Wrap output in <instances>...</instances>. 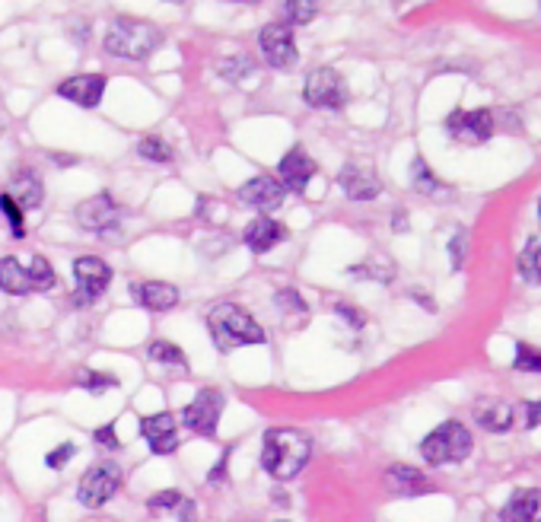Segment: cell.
<instances>
[{
    "instance_id": "obj_18",
    "label": "cell",
    "mask_w": 541,
    "mask_h": 522,
    "mask_svg": "<svg viewBox=\"0 0 541 522\" xmlns=\"http://www.w3.org/2000/svg\"><path fill=\"white\" fill-rule=\"evenodd\" d=\"M471 414H475L478 427L487 433H506L513 427V408L500 402V398H478Z\"/></svg>"
},
{
    "instance_id": "obj_13",
    "label": "cell",
    "mask_w": 541,
    "mask_h": 522,
    "mask_svg": "<svg viewBox=\"0 0 541 522\" xmlns=\"http://www.w3.org/2000/svg\"><path fill=\"white\" fill-rule=\"evenodd\" d=\"M236 198L242 204L255 207V211H274V207L284 204L287 188L281 185V179H274V176H255L236 191Z\"/></svg>"
},
{
    "instance_id": "obj_42",
    "label": "cell",
    "mask_w": 541,
    "mask_h": 522,
    "mask_svg": "<svg viewBox=\"0 0 541 522\" xmlns=\"http://www.w3.org/2000/svg\"><path fill=\"white\" fill-rule=\"evenodd\" d=\"M274 503H284V507H287V503H290V497H287L284 491H274Z\"/></svg>"
},
{
    "instance_id": "obj_15",
    "label": "cell",
    "mask_w": 541,
    "mask_h": 522,
    "mask_svg": "<svg viewBox=\"0 0 541 522\" xmlns=\"http://www.w3.org/2000/svg\"><path fill=\"white\" fill-rule=\"evenodd\" d=\"M102 93H106V77L102 74H77V77H67L58 86V96H64L67 102L83 109H96Z\"/></svg>"
},
{
    "instance_id": "obj_4",
    "label": "cell",
    "mask_w": 541,
    "mask_h": 522,
    "mask_svg": "<svg viewBox=\"0 0 541 522\" xmlns=\"http://www.w3.org/2000/svg\"><path fill=\"white\" fill-rule=\"evenodd\" d=\"M421 456L430 465H452L465 462L471 456V433L459 421H446L436 430H430L421 443Z\"/></svg>"
},
{
    "instance_id": "obj_34",
    "label": "cell",
    "mask_w": 541,
    "mask_h": 522,
    "mask_svg": "<svg viewBox=\"0 0 541 522\" xmlns=\"http://www.w3.org/2000/svg\"><path fill=\"white\" fill-rule=\"evenodd\" d=\"M0 214L7 217V223H10L13 236L20 239V236H23V207L16 204V201L7 195V191H4V195H0Z\"/></svg>"
},
{
    "instance_id": "obj_44",
    "label": "cell",
    "mask_w": 541,
    "mask_h": 522,
    "mask_svg": "<svg viewBox=\"0 0 541 522\" xmlns=\"http://www.w3.org/2000/svg\"><path fill=\"white\" fill-rule=\"evenodd\" d=\"M538 220H541V198H538Z\"/></svg>"
},
{
    "instance_id": "obj_29",
    "label": "cell",
    "mask_w": 541,
    "mask_h": 522,
    "mask_svg": "<svg viewBox=\"0 0 541 522\" xmlns=\"http://www.w3.org/2000/svg\"><path fill=\"white\" fill-rule=\"evenodd\" d=\"M137 153H141L144 160H150V163H160V166L172 163V147L163 141V137H144V141L137 144Z\"/></svg>"
},
{
    "instance_id": "obj_33",
    "label": "cell",
    "mask_w": 541,
    "mask_h": 522,
    "mask_svg": "<svg viewBox=\"0 0 541 522\" xmlns=\"http://www.w3.org/2000/svg\"><path fill=\"white\" fill-rule=\"evenodd\" d=\"M255 71V61L246 58V55H236V58H226L220 61V74L226 80H242V77H249Z\"/></svg>"
},
{
    "instance_id": "obj_40",
    "label": "cell",
    "mask_w": 541,
    "mask_h": 522,
    "mask_svg": "<svg viewBox=\"0 0 541 522\" xmlns=\"http://www.w3.org/2000/svg\"><path fill=\"white\" fill-rule=\"evenodd\" d=\"M541 424V402L526 405V427H538Z\"/></svg>"
},
{
    "instance_id": "obj_5",
    "label": "cell",
    "mask_w": 541,
    "mask_h": 522,
    "mask_svg": "<svg viewBox=\"0 0 541 522\" xmlns=\"http://www.w3.org/2000/svg\"><path fill=\"white\" fill-rule=\"evenodd\" d=\"M121 491V465L118 462H96L77 481V500L83 507L99 510Z\"/></svg>"
},
{
    "instance_id": "obj_17",
    "label": "cell",
    "mask_w": 541,
    "mask_h": 522,
    "mask_svg": "<svg viewBox=\"0 0 541 522\" xmlns=\"http://www.w3.org/2000/svg\"><path fill=\"white\" fill-rule=\"evenodd\" d=\"M242 239H246V246L258 255H265L271 252L277 242H284L287 239V226L281 220H274V217H255L249 226H246V233H242Z\"/></svg>"
},
{
    "instance_id": "obj_12",
    "label": "cell",
    "mask_w": 541,
    "mask_h": 522,
    "mask_svg": "<svg viewBox=\"0 0 541 522\" xmlns=\"http://www.w3.org/2000/svg\"><path fill=\"white\" fill-rule=\"evenodd\" d=\"M141 437L156 456H169V452L179 449V417L172 411L150 414L141 421Z\"/></svg>"
},
{
    "instance_id": "obj_21",
    "label": "cell",
    "mask_w": 541,
    "mask_h": 522,
    "mask_svg": "<svg viewBox=\"0 0 541 522\" xmlns=\"http://www.w3.org/2000/svg\"><path fill=\"white\" fill-rule=\"evenodd\" d=\"M503 522H541V491L532 487V491H516L510 497V503L500 510Z\"/></svg>"
},
{
    "instance_id": "obj_14",
    "label": "cell",
    "mask_w": 541,
    "mask_h": 522,
    "mask_svg": "<svg viewBox=\"0 0 541 522\" xmlns=\"http://www.w3.org/2000/svg\"><path fill=\"white\" fill-rule=\"evenodd\" d=\"M277 172H281V185H284V188H290V191H306L309 179L316 176L319 166H316V160H312V156H309L303 147H290V150L284 153V160L277 163Z\"/></svg>"
},
{
    "instance_id": "obj_28",
    "label": "cell",
    "mask_w": 541,
    "mask_h": 522,
    "mask_svg": "<svg viewBox=\"0 0 541 522\" xmlns=\"http://www.w3.org/2000/svg\"><path fill=\"white\" fill-rule=\"evenodd\" d=\"M29 277H32V284H36V290H39V293L58 284L55 268H51L42 255H32V258H29Z\"/></svg>"
},
{
    "instance_id": "obj_24",
    "label": "cell",
    "mask_w": 541,
    "mask_h": 522,
    "mask_svg": "<svg viewBox=\"0 0 541 522\" xmlns=\"http://www.w3.org/2000/svg\"><path fill=\"white\" fill-rule=\"evenodd\" d=\"M147 357L156 363V367H172V370H182V373H185V367H188L185 351H182L179 344H172V341H153V344L147 347Z\"/></svg>"
},
{
    "instance_id": "obj_30",
    "label": "cell",
    "mask_w": 541,
    "mask_h": 522,
    "mask_svg": "<svg viewBox=\"0 0 541 522\" xmlns=\"http://www.w3.org/2000/svg\"><path fill=\"white\" fill-rule=\"evenodd\" d=\"M411 182H414V188H417V191H424V195H436V191L443 188V182L433 176L430 166L421 160V156H417L414 166H411Z\"/></svg>"
},
{
    "instance_id": "obj_20",
    "label": "cell",
    "mask_w": 541,
    "mask_h": 522,
    "mask_svg": "<svg viewBox=\"0 0 541 522\" xmlns=\"http://www.w3.org/2000/svg\"><path fill=\"white\" fill-rule=\"evenodd\" d=\"M0 290L10 293V297H29V293H39L36 284H32L29 268L20 265V258H0Z\"/></svg>"
},
{
    "instance_id": "obj_25",
    "label": "cell",
    "mask_w": 541,
    "mask_h": 522,
    "mask_svg": "<svg viewBox=\"0 0 541 522\" xmlns=\"http://www.w3.org/2000/svg\"><path fill=\"white\" fill-rule=\"evenodd\" d=\"M519 274L526 277L529 284H538L541 287V239H529L526 249L519 255Z\"/></svg>"
},
{
    "instance_id": "obj_43",
    "label": "cell",
    "mask_w": 541,
    "mask_h": 522,
    "mask_svg": "<svg viewBox=\"0 0 541 522\" xmlns=\"http://www.w3.org/2000/svg\"><path fill=\"white\" fill-rule=\"evenodd\" d=\"M239 4H261V0H239Z\"/></svg>"
},
{
    "instance_id": "obj_31",
    "label": "cell",
    "mask_w": 541,
    "mask_h": 522,
    "mask_svg": "<svg viewBox=\"0 0 541 522\" xmlns=\"http://www.w3.org/2000/svg\"><path fill=\"white\" fill-rule=\"evenodd\" d=\"M182 500H185V494L176 491V487H169V491H160V494H153V497L147 500V510L160 516V513H169V510H179Z\"/></svg>"
},
{
    "instance_id": "obj_9",
    "label": "cell",
    "mask_w": 541,
    "mask_h": 522,
    "mask_svg": "<svg viewBox=\"0 0 541 522\" xmlns=\"http://www.w3.org/2000/svg\"><path fill=\"white\" fill-rule=\"evenodd\" d=\"M446 131L456 137L459 144H484L494 137V112L491 109H475V112H452L446 118Z\"/></svg>"
},
{
    "instance_id": "obj_45",
    "label": "cell",
    "mask_w": 541,
    "mask_h": 522,
    "mask_svg": "<svg viewBox=\"0 0 541 522\" xmlns=\"http://www.w3.org/2000/svg\"><path fill=\"white\" fill-rule=\"evenodd\" d=\"M169 4H185V0H169Z\"/></svg>"
},
{
    "instance_id": "obj_26",
    "label": "cell",
    "mask_w": 541,
    "mask_h": 522,
    "mask_svg": "<svg viewBox=\"0 0 541 522\" xmlns=\"http://www.w3.org/2000/svg\"><path fill=\"white\" fill-rule=\"evenodd\" d=\"M319 13V0H287L284 4V16L287 26H309Z\"/></svg>"
},
{
    "instance_id": "obj_32",
    "label": "cell",
    "mask_w": 541,
    "mask_h": 522,
    "mask_svg": "<svg viewBox=\"0 0 541 522\" xmlns=\"http://www.w3.org/2000/svg\"><path fill=\"white\" fill-rule=\"evenodd\" d=\"M516 370H522V373H541V351L538 347H532V344H526V341H519L516 344V363H513Z\"/></svg>"
},
{
    "instance_id": "obj_37",
    "label": "cell",
    "mask_w": 541,
    "mask_h": 522,
    "mask_svg": "<svg viewBox=\"0 0 541 522\" xmlns=\"http://www.w3.org/2000/svg\"><path fill=\"white\" fill-rule=\"evenodd\" d=\"M335 312L344 319V322H351L354 328H363V312L360 309H354V306H347V303H335Z\"/></svg>"
},
{
    "instance_id": "obj_38",
    "label": "cell",
    "mask_w": 541,
    "mask_h": 522,
    "mask_svg": "<svg viewBox=\"0 0 541 522\" xmlns=\"http://www.w3.org/2000/svg\"><path fill=\"white\" fill-rule=\"evenodd\" d=\"M465 246H468L465 233H459L456 239L449 242V249H452V268H462V261H465Z\"/></svg>"
},
{
    "instance_id": "obj_22",
    "label": "cell",
    "mask_w": 541,
    "mask_h": 522,
    "mask_svg": "<svg viewBox=\"0 0 541 522\" xmlns=\"http://www.w3.org/2000/svg\"><path fill=\"white\" fill-rule=\"evenodd\" d=\"M386 484L398 497H421L424 491H430L427 475L417 472V468H411V465H392L386 472Z\"/></svg>"
},
{
    "instance_id": "obj_8",
    "label": "cell",
    "mask_w": 541,
    "mask_h": 522,
    "mask_svg": "<svg viewBox=\"0 0 541 522\" xmlns=\"http://www.w3.org/2000/svg\"><path fill=\"white\" fill-rule=\"evenodd\" d=\"M74 284H77V303H93L112 284V265L99 255H80L74 258Z\"/></svg>"
},
{
    "instance_id": "obj_11",
    "label": "cell",
    "mask_w": 541,
    "mask_h": 522,
    "mask_svg": "<svg viewBox=\"0 0 541 522\" xmlns=\"http://www.w3.org/2000/svg\"><path fill=\"white\" fill-rule=\"evenodd\" d=\"M118 220H121V207L115 204L112 195H106V191L77 204V223L90 233H112Z\"/></svg>"
},
{
    "instance_id": "obj_6",
    "label": "cell",
    "mask_w": 541,
    "mask_h": 522,
    "mask_svg": "<svg viewBox=\"0 0 541 522\" xmlns=\"http://www.w3.org/2000/svg\"><path fill=\"white\" fill-rule=\"evenodd\" d=\"M226 408V398L217 389H201L182 411V424L195 433V437H217V427H220V417Z\"/></svg>"
},
{
    "instance_id": "obj_19",
    "label": "cell",
    "mask_w": 541,
    "mask_h": 522,
    "mask_svg": "<svg viewBox=\"0 0 541 522\" xmlns=\"http://www.w3.org/2000/svg\"><path fill=\"white\" fill-rule=\"evenodd\" d=\"M134 300L150 312H169L179 306V290L166 281H144L134 287Z\"/></svg>"
},
{
    "instance_id": "obj_10",
    "label": "cell",
    "mask_w": 541,
    "mask_h": 522,
    "mask_svg": "<svg viewBox=\"0 0 541 522\" xmlns=\"http://www.w3.org/2000/svg\"><path fill=\"white\" fill-rule=\"evenodd\" d=\"M258 45H261V55H265V61L271 67H277V71H287V67L296 64V39H293V29L281 20V23H268L265 29H261L258 36Z\"/></svg>"
},
{
    "instance_id": "obj_7",
    "label": "cell",
    "mask_w": 541,
    "mask_h": 522,
    "mask_svg": "<svg viewBox=\"0 0 541 522\" xmlns=\"http://www.w3.org/2000/svg\"><path fill=\"white\" fill-rule=\"evenodd\" d=\"M303 99L312 109H341L347 102V83L338 71L331 67H319L312 71L303 83Z\"/></svg>"
},
{
    "instance_id": "obj_27",
    "label": "cell",
    "mask_w": 541,
    "mask_h": 522,
    "mask_svg": "<svg viewBox=\"0 0 541 522\" xmlns=\"http://www.w3.org/2000/svg\"><path fill=\"white\" fill-rule=\"evenodd\" d=\"M77 386L83 392H90V395H102V392H109L118 386V379L112 373H99V370H80L77 373Z\"/></svg>"
},
{
    "instance_id": "obj_3",
    "label": "cell",
    "mask_w": 541,
    "mask_h": 522,
    "mask_svg": "<svg viewBox=\"0 0 541 522\" xmlns=\"http://www.w3.org/2000/svg\"><path fill=\"white\" fill-rule=\"evenodd\" d=\"M163 42V32L141 20H115L106 29V51L121 61H144Z\"/></svg>"
},
{
    "instance_id": "obj_23",
    "label": "cell",
    "mask_w": 541,
    "mask_h": 522,
    "mask_svg": "<svg viewBox=\"0 0 541 522\" xmlns=\"http://www.w3.org/2000/svg\"><path fill=\"white\" fill-rule=\"evenodd\" d=\"M7 195L23 207V211H32V207H39L42 204V182H39V176L36 172H29V169H20L13 176V182H10V191Z\"/></svg>"
},
{
    "instance_id": "obj_36",
    "label": "cell",
    "mask_w": 541,
    "mask_h": 522,
    "mask_svg": "<svg viewBox=\"0 0 541 522\" xmlns=\"http://www.w3.org/2000/svg\"><path fill=\"white\" fill-rule=\"evenodd\" d=\"M93 440L102 446V449H121V440H118V433H115V424H106V427H96L93 433Z\"/></svg>"
},
{
    "instance_id": "obj_1",
    "label": "cell",
    "mask_w": 541,
    "mask_h": 522,
    "mask_svg": "<svg viewBox=\"0 0 541 522\" xmlns=\"http://www.w3.org/2000/svg\"><path fill=\"white\" fill-rule=\"evenodd\" d=\"M312 459V440L296 427H271L261 440V468L277 478L290 481L303 472Z\"/></svg>"
},
{
    "instance_id": "obj_16",
    "label": "cell",
    "mask_w": 541,
    "mask_h": 522,
    "mask_svg": "<svg viewBox=\"0 0 541 522\" xmlns=\"http://www.w3.org/2000/svg\"><path fill=\"white\" fill-rule=\"evenodd\" d=\"M338 182H341L344 195L351 201H373V198H379V191H382V182L360 163H347L341 169Z\"/></svg>"
},
{
    "instance_id": "obj_2",
    "label": "cell",
    "mask_w": 541,
    "mask_h": 522,
    "mask_svg": "<svg viewBox=\"0 0 541 522\" xmlns=\"http://www.w3.org/2000/svg\"><path fill=\"white\" fill-rule=\"evenodd\" d=\"M207 328H211V338L220 351H233V347H255L265 344L268 335L261 328L249 309H242L236 303H217L207 312Z\"/></svg>"
},
{
    "instance_id": "obj_39",
    "label": "cell",
    "mask_w": 541,
    "mask_h": 522,
    "mask_svg": "<svg viewBox=\"0 0 541 522\" xmlns=\"http://www.w3.org/2000/svg\"><path fill=\"white\" fill-rule=\"evenodd\" d=\"M176 516H179V522H198V507H195V500H182V507L176 510Z\"/></svg>"
},
{
    "instance_id": "obj_35",
    "label": "cell",
    "mask_w": 541,
    "mask_h": 522,
    "mask_svg": "<svg viewBox=\"0 0 541 522\" xmlns=\"http://www.w3.org/2000/svg\"><path fill=\"white\" fill-rule=\"evenodd\" d=\"M77 456V443H61L58 449H51L45 456V465L51 468V472H61V468L71 462Z\"/></svg>"
},
{
    "instance_id": "obj_41",
    "label": "cell",
    "mask_w": 541,
    "mask_h": 522,
    "mask_svg": "<svg viewBox=\"0 0 541 522\" xmlns=\"http://www.w3.org/2000/svg\"><path fill=\"white\" fill-rule=\"evenodd\" d=\"M226 459H230V452H223V456H220V462H217V468H214V475H211V484L223 481V472H226Z\"/></svg>"
}]
</instances>
